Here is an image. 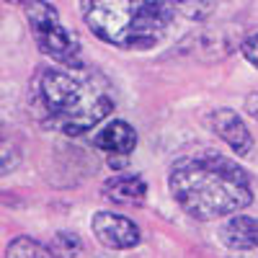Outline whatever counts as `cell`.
<instances>
[{
	"mask_svg": "<svg viewBox=\"0 0 258 258\" xmlns=\"http://www.w3.org/2000/svg\"><path fill=\"white\" fill-rule=\"evenodd\" d=\"M88 29L119 49H153L173 21L170 0H83Z\"/></svg>",
	"mask_w": 258,
	"mask_h": 258,
	"instance_id": "3",
	"label": "cell"
},
{
	"mask_svg": "<svg viewBox=\"0 0 258 258\" xmlns=\"http://www.w3.org/2000/svg\"><path fill=\"white\" fill-rule=\"evenodd\" d=\"M103 197L121 207H142L147 199V183L142 176L121 173L103 183Z\"/></svg>",
	"mask_w": 258,
	"mask_h": 258,
	"instance_id": "7",
	"label": "cell"
},
{
	"mask_svg": "<svg viewBox=\"0 0 258 258\" xmlns=\"http://www.w3.org/2000/svg\"><path fill=\"white\" fill-rule=\"evenodd\" d=\"M93 145L98 150H103V153H111V155H129L137 145V132L126 121L116 119L111 124H106L93 137Z\"/></svg>",
	"mask_w": 258,
	"mask_h": 258,
	"instance_id": "8",
	"label": "cell"
},
{
	"mask_svg": "<svg viewBox=\"0 0 258 258\" xmlns=\"http://www.w3.org/2000/svg\"><path fill=\"white\" fill-rule=\"evenodd\" d=\"M29 101L41 124L68 137L85 135L116 106L109 80L85 64L41 68L31 83Z\"/></svg>",
	"mask_w": 258,
	"mask_h": 258,
	"instance_id": "1",
	"label": "cell"
},
{
	"mask_svg": "<svg viewBox=\"0 0 258 258\" xmlns=\"http://www.w3.org/2000/svg\"><path fill=\"white\" fill-rule=\"evenodd\" d=\"M91 225H93L96 238L111 250H126V248H135L140 243V227L129 217H124V214L96 212Z\"/></svg>",
	"mask_w": 258,
	"mask_h": 258,
	"instance_id": "5",
	"label": "cell"
},
{
	"mask_svg": "<svg viewBox=\"0 0 258 258\" xmlns=\"http://www.w3.org/2000/svg\"><path fill=\"white\" fill-rule=\"evenodd\" d=\"M6 258H57V253L47 245H41L39 240L31 238H16L6 248Z\"/></svg>",
	"mask_w": 258,
	"mask_h": 258,
	"instance_id": "10",
	"label": "cell"
},
{
	"mask_svg": "<svg viewBox=\"0 0 258 258\" xmlns=\"http://www.w3.org/2000/svg\"><path fill=\"white\" fill-rule=\"evenodd\" d=\"M222 240L235 250H250L258 248V220L235 214V217L222 227Z\"/></svg>",
	"mask_w": 258,
	"mask_h": 258,
	"instance_id": "9",
	"label": "cell"
},
{
	"mask_svg": "<svg viewBox=\"0 0 258 258\" xmlns=\"http://www.w3.org/2000/svg\"><path fill=\"white\" fill-rule=\"evenodd\" d=\"M168 186L178 207L197 220H220L253 202L245 170L217 153L178 158L170 168Z\"/></svg>",
	"mask_w": 258,
	"mask_h": 258,
	"instance_id": "2",
	"label": "cell"
},
{
	"mask_svg": "<svg viewBox=\"0 0 258 258\" xmlns=\"http://www.w3.org/2000/svg\"><path fill=\"white\" fill-rule=\"evenodd\" d=\"M209 126L225 145H230L232 153L238 155H248L253 150V137L248 132V126L243 124V119L230 111V109H214L209 114Z\"/></svg>",
	"mask_w": 258,
	"mask_h": 258,
	"instance_id": "6",
	"label": "cell"
},
{
	"mask_svg": "<svg viewBox=\"0 0 258 258\" xmlns=\"http://www.w3.org/2000/svg\"><path fill=\"white\" fill-rule=\"evenodd\" d=\"M6 3H21V0H6Z\"/></svg>",
	"mask_w": 258,
	"mask_h": 258,
	"instance_id": "14",
	"label": "cell"
},
{
	"mask_svg": "<svg viewBox=\"0 0 258 258\" xmlns=\"http://www.w3.org/2000/svg\"><path fill=\"white\" fill-rule=\"evenodd\" d=\"M245 111H248L253 119H258V93H250V96L245 98Z\"/></svg>",
	"mask_w": 258,
	"mask_h": 258,
	"instance_id": "13",
	"label": "cell"
},
{
	"mask_svg": "<svg viewBox=\"0 0 258 258\" xmlns=\"http://www.w3.org/2000/svg\"><path fill=\"white\" fill-rule=\"evenodd\" d=\"M170 6L188 21H204L214 13L220 0H170Z\"/></svg>",
	"mask_w": 258,
	"mask_h": 258,
	"instance_id": "11",
	"label": "cell"
},
{
	"mask_svg": "<svg viewBox=\"0 0 258 258\" xmlns=\"http://www.w3.org/2000/svg\"><path fill=\"white\" fill-rule=\"evenodd\" d=\"M240 49H243V57L253 64V68H258V34H253V36L243 39Z\"/></svg>",
	"mask_w": 258,
	"mask_h": 258,
	"instance_id": "12",
	"label": "cell"
},
{
	"mask_svg": "<svg viewBox=\"0 0 258 258\" xmlns=\"http://www.w3.org/2000/svg\"><path fill=\"white\" fill-rule=\"evenodd\" d=\"M24 11L41 54L54 59L57 64H83L78 39L62 26L54 6H49L47 0H26Z\"/></svg>",
	"mask_w": 258,
	"mask_h": 258,
	"instance_id": "4",
	"label": "cell"
}]
</instances>
